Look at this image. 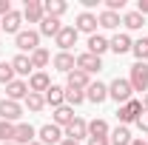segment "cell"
<instances>
[{
  "mask_svg": "<svg viewBox=\"0 0 148 145\" xmlns=\"http://www.w3.org/2000/svg\"><path fill=\"white\" fill-rule=\"evenodd\" d=\"M145 134H148V131H145ZM145 142H148V140H145Z\"/></svg>",
  "mask_w": 148,
  "mask_h": 145,
  "instance_id": "cell-46",
  "label": "cell"
},
{
  "mask_svg": "<svg viewBox=\"0 0 148 145\" xmlns=\"http://www.w3.org/2000/svg\"><path fill=\"white\" fill-rule=\"evenodd\" d=\"M29 97V83H23V80H14V83H9L6 85V100H26Z\"/></svg>",
  "mask_w": 148,
  "mask_h": 145,
  "instance_id": "cell-11",
  "label": "cell"
},
{
  "mask_svg": "<svg viewBox=\"0 0 148 145\" xmlns=\"http://www.w3.org/2000/svg\"><path fill=\"white\" fill-rule=\"evenodd\" d=\"M131 83L128 80H123V77H117V80H114V83H111L108 85V97L111 100H117V103H123V105H125V103H128L131 100Z\"/></svg>",
  "mask_w": 148,
  "mask_h": 145,
  "instance_id": "cell-1",
  "label": "cell"
},
{
  "mask_svg": "<svg viewBox=\"0 0 148 145\" xmlns=\"http://www.w3.org/2000/svg\"><path fill=\"white\" fill-rule=\"evenodd\" d=\"M103 51H108V40L100 37V34H91V37H88V54L100 57Z\"/></svg>",
  "mask_w": 148,
  "mask_h": 145,
  "instance_id": "cell-23",
  "label": "cell"
},
{
  "mask_svg": "<svg viewBox=\"0 0 148 145\" xmlns=\"http://www.w3.org/2000/svg\"><path fill=\"white\" fill-rule=\"evenodd\" d=\"M20 23H23V14H20V12H14V9H12V12H9L3 20H0L3 31H9V34H14V37L20 34Z\"/></svg>",
  "mask_w": 148,
  "mask_h": 145,
  "instance_id": "cell-12",
  "label": "cell"
},
{
  "mask_svg": "<svg viewBox=\"0 0 148 145\" xmlns=\"http://www.w3.org/2000/svg\"><path fill=\"white\" fill-rule=\"evenodd\" d=\"M131 37L128 34H117L114 40H108V49L114 51V54H125V51H131Z\"/></svg>",
  "mask_w": 148,
  "mask_h": 145,
  "instance_id": "cell-20",
  "label": "cell"
},
{
  "mask_svg": "<svg viewBox=\"0 0 148 145\" xmlns=\"http://www.w3.org/2000/svg\"><path fill=\"white\" fill-rule=\"evenodd\" d=\"M88 85H91V80H88V74H86V71L74 68V71L69 74V88H77V91H83V88H88Z\"/></svg>",
  "mask_w": 148,
  "mask_h": 145,
  "instance_id": "cell-21",
  "label": "cell"
},
{
  "mask_svg": "<svg viewBox=\"0 0 148 145\" xmlns=\"http://www.w3.org/2000/svg\"><path fill=\"white\" fill-rule=\"evenodd\" d=\"M26 105H29V111H43V105H46V97L43 94H34V91H29V97H26Z\"/></svg>",
  "mask_w": 148,
  "mask_h": 145,
  "instance_id": "cell-31",
  "label": "cell"
},
{
  "mask_svg": "<svg viewBox=\"0 0 148 145\" xmlns=\"http://www.w3.org/2000/svg\"><path fill=\"white\" fill-rule=\"evenodd\" d=\"M108 122L106 120H91L88 122V137H108Z\"/></svg>",
  "mask_w": 148,
  "mask_h": 145,
  "instance_id": "cell-28",
  "label": "cell"
},
{
  "mask_svg": "<svg viewBox=\"0 0 148 145\" xmlns=\"http://www.w3.org/2000/svg\"><path fill=\"white\" fill-rule=\"evenodd\" d=\"M23 117V108H20V103L14 100H0V120H6V122H14Z\"/></svg>",
  "mask_w": 148,
  "mask_h": 145,
  "instance_id": "cell-5",
  "label": "cell"
},
{
  "mask_svg": "<svg viewBox=\"0 0 148 145\" xmlns=\"http://www.w3.org/2000/svg\"><path fill=\"white\" fill-rule=\"evenodd\" d=\"M83 100H86V94H83V91H77V88H69L66 91V103H69V105H80V103H83Z\"/></svg>",
  "mask_w": 148,
  "mask_h": 145,
  "instance_id": "cell-35",
  "label": "cell"
},
{
  "mask_svg": "<svg viewBox=\"0 0 148 145\" xmlns=\"http://www.w3.org/2000/svg\"><path fill=\"white\" fill-rule=\"evenodd\" d=\"M86 100H91V103H97V105H100V103H106V100H108V85H106V83H100V80L91 83L88 91H86Z\"/></svg>",
  "mask_w": 148,
  "mask_h": 145,
  "instance_id": "cell-10",
  "label": "cell"
},
{
  "mask_svg": "<svg viewBox=\"0 0 148 145\" xmlns=\"http://www.w3.org/2000/svg\"><path fill=\"white\" fill-rule=\"evenodd\" d=\"M40 142H43V145L63 142V131H60L57 125H43V128H40Z\"/></svg>",
  "mask_w": 148,
  "mask_h": 145,
  "instance_id": "cell-16",
  "label": "cell"
},
{
  "mask_svg": "<svg viewBox=\"0 0 148 145\" xmlns=\"http://www.w3.org/2000/svg\"><path fill=\"white\" fill-rule=\"evenodd\" d=\"M134 91H145L148 88V66L145 63H134L131 66V77H128Z\"/></svg>",
  "mask_w": 148,
  "mask_h": 145,
  "instance_id": "cell-2",
  "label": "cell"
},
{
  "mask_svg": "<svg viewBox=\"0 0 148 145\" xmlns=\"http://www.w3.org/2000/svg\"><path fill=\"white\" fill-rule=\"evenodd\" d=\"M49 88H51V80H49L46 71H34L32 77H29V91L40 94V91H49Z\"/></svg>",
  "mask_w": 148,
  "mask_h": 145,
  "instance_id": "cell-13",
  "label": "cell"
},
{
  "mask_svg": "<svg viewBox=\"0 0 148 145\" xmlns=\"http://www.w3.org/2000/svg\"><path fill=\"white\" fill-rule=\"evenodd\" d=\"M117 9H125V0H106V12H117Z\"/></svg>",
  "mask_w": 148,
  "mask_h": 145,
  "instance_id": "cell-36",
  "label": "cell"
},
{
  "mask_svg": "<svg viewBox=\"0 0 148 145\" xmlns=\"http://www.w3.org/2000/svg\"><path fill=\"white\" fill-rule=\"evenodd\" d=\"M0 83H14V68H12V63H0Z\"/></svg>",
  "mask_w": 148,
  "mask_h": 145,
  "instance_id": "cell-34",
  "label": "cell"
},
{
  "mask_svg": "<svg viewBox=\"0 0 148 145\" xmlns=\"http://www.w3.org/2000/svg\"><path fill=\"white\" fill-rule=\"evenodd\" d=\"M140 114H143V100H128L123 108L117 111L120 122H140Z\"/></svg>",
  "mask_w": 148,
  "mask_h": 145,
  "instance_id": "cell-3",
  "label": "cell"
},
{
  "mask_svg": "<svg viewBox=\"0 0 148 145\" xmlns=\"http://www.w3.org/2000/svg\"><path fill=\"white\" fill-rule=\"evenodd\" d=\"M23 17L29 20V23H40V20L46 17V12H43V3H40V0H26Z\"/></svg>",
  "mask_w": 148,
  "mask_h": 145,
  "instance_id": "cell-9",
  "label": "cell"
},
{
  "mask_svg": "<svg viewBox=\"0 0 148 145\" xmlns=\"http://www.w3.org/2000/svg\"><path fill=\"white\" fill-rule=\"evenodd\" d=\"M14 43H17L20 51H37L40 49V31H20L17 37H14Z\"/></svg>",
  "mask_w": 148,
  "mask_h": 145,
  "instance_id": "cell-4",
  "label": "cell"
},
{
  "mask_svg": "<svg viewBox=\"0 0 148 145\" xmlns=\"http://www.w3.org/2000/svg\"><path fill=\"white\" fill-rule=\"evenodd\" d=\"M143 111H148V97H145V100H143Z\"/></svg>",
  "mask_w": 148,
  "mask_h": 145,
  "instance_id": "cell-42",
  "label": "cell"
},
{
  "mask_svg": "<svg viewBox=\"0 0 148 145\" xmlns=\"http://www.w3.org/2000/svg\"><path fill=\"white\" fill-rule=\"evenodd\" d=\"M74 66H77V57H71L69 51H60V54L54 57V68H57V71H63V74H71Z\"/></svg>",
  "mask_w": 148,
  "mask_h": 145,
  "instance_id": "cell-18",
  "label": "cell"
},
{
  "mask_svg": "<svg viewBox=\"0 0 148 145\" xmlns=\"http://www.w3.org/2000/svg\"><path fill=\"white\" fill-rule=\"evenodd\" d=\"M32 68H46L49 66V60H51V54L46 51V49H37V51H32Z\"/></svg>",
  "mask_w": 148,
  "mask_h": 145,
  "instance_id": "cell-27",
  "label": "cell"
},
{
  "mask_svg": "<svg viewBox=\"0 0 148 145\" xmlns=\"http://www.w3.org/2000/svg\"><path fill=\"white\" fill-rule=\"evenodd\" d=\"M83 137H88V122H86V120H80V117H74V122L66 128V140L80 142Z\"/></svg>",
  "mask_w": 148,
  "mask_h": 145,
  "instance_id": "cell-6",
  "label": "cell"
},
{
  "mask_svg": "<svg viewBox=\"0 0 148 145\" xmlns=\"http://www.w3.org/2000/svg\"><path fill=\"white\" fill-rule=\"evenodd\" d=\"M88 145H111L108 137H88Z\"/></svg>",
  "mask_w": 148,
  "mask_h": 145,
  "instance_id": "cell-37",
  "label": "cell"
},
{
  "mask_svg": "<svg viewBox=\"0 0 148 145\" xmlns=\"http://www.w3.org/2000/svg\"><path fill=\"white\" fill-rule=\"evenodd\" d=\"M77 34H80V31H77L74 26H63V29H60V34H57L54 40H57V46H60L63 51H69L74 43H77Z\"/></svg>",
  "mask_w": 148,
  "mask_h": 145,
  "instance_id": "cell-7",
  "label": "cell"
},
{
  "mask_svg": "<svg viewBox=\"0 0 148 145\" xmlns=\"http://www.w3.org/2000/svg\"><path fill=\"white\" fill-rule=\"evenodd\" d=\"M74 29H77V31H88V34H94V29H97V14H91V12H80Z\"/></svg>",
  "mask_w": 148,
  "mask_h": 145,
  "instance_id": "cell-15",
  "label": "cell"
},
{
  "mask_svg": "<svg viewBox=\"0 0 148 145\" xmlns=\"http://www.w3.org/2000/svg\"><path fill=\"white\" fill-rule=\"evenodd\" d=\"M74 122V108L71 105H60V108H54V125L60 128V125H71Z\"/></svg>",
  "mask_w": 148,
  "mask_h": 145,
  "instance_id": "cell-19",
  "label": "cell"
},
{
  "mask_svg": "<svg viewBox=\"0 0 148 145\" xmlns=\"http://www.w3.org/2000/svg\"><path fill=\"white\" fill-rule=\"evenodd\" d=\"M9 12H12V3H9V0H0V14H3V17H6V14H9Z\"/></svg>",
  "mask_w": 148,
  "mask_h": 145,
  "instance_id": "cell-38",
  "label": "cell"
},
{
  "mask_svg": "<svg viewBox=\"0 0 148 145\" xmlns=\"http://www.w3.org/2000/svg\"><path fill=\"white\" fill-rule=\"evenodd\" d=\"M60 145H80V142H74V140H63Z\"/></svg>",
  "mask_w": 148,
  "mask_h": 145,
  "instance_id": "cell-41",
  "label": "cell"
},
{
  "mask_svg": "<svg viewBox=\"0 0 148 145\" xmlns=\"http://www.w3.org/2000/svg\"><path fill=\"white\" fill-rule=\"evenodd\" d=\"M29 145H43V142H37V140H34V142H29Z\"/></svg>",
  "mask_w": 148,
  "mask_h": 145,
  "instance_id": "cell-44",
  "label": "cell"
},
{
  "mask_svg": "<svg viewBox=\"0 0 148 145\" xmlns=\"http://www.w3.org/2000/svg\"><path fill=\"white\" fill-rule=\"evenodd\" d=\"M137 12L145 17V14H148V0H140V3H137Z\"/></svg>",
  "mask_w": 148,
  "mask_h": 145,
  "instance_id": "cell-39",
  "label": "cell"
},
{
  "mask_svg": "<svg viewBox=\"0 0 148 145\" xmlns=\"http://www.w3.org/2000/svg\"><path fill=\"white\" fill-rule=\"evenodd\" d=\"M34 128L29 125V122H20V125H14V142L17 145H29V142H34Z\"/></svg>",
  "mask_w": 148,
  "mask_h": 145,
  "instance_id": "cell-14",
  "label": "cell"
},
{
  "mask_svg": "<svg viewBox=\"0 0 148 145\" xmlns=\"http://www.w3.org/2000/svg\"><path fill=\"white\" fill-rule=\"evenodd\" d=\"M97 23H100L103 29H117V26H120V14H117V12H106V9H103V12H100V17H97Z\"/></svg>",
  "mask_w": 148,
  "mask_h": 145,
  "instance_id": "cell-26",
  "label": "cell"
},
{
  "mask_svg": "<svg viewBox=\"0 0 148 145\" xmlns=\"http://www.w3.org/2000/svg\"><path fill=\"white\" fill-rule=\"evenodd\" d=\"M46 103H49V105H54V108H60V105L66 103V91L60 88V85H51V88L46 91Z\"/></svg>",
  "mask_w": 148,
  "mask_h": 145,
  "instance_id": "cell-25",
  "label": "cell"
},
{
  "mask_svg": "<svg viewBox=\"0 0 148 145\" xmlns=\"http://www.w3.org/2000/svg\"><path fill=\"white\" fill-rule=\"evenodd\" d=\"M60 29H63L60 17H49V14H46V17L40 20V34H46V37H57Z\"/></svg>",
  "mask_w": 148,
  "mask_h": 145,
  "instance_id": "cell-17",
  "label": "cell"
},
{
  "mask_svg": "<svg viewBox=\"0 0 148 145\" xmlns=\"http://www.w3.org/2000/svg\"><path fill=\"white\" fill-rule=\"evenodd\" d=\"M0 142H14V122L0 120Z\"/></svg>",
  "mask_w": 148,
  "mask_h": 145,
  "instance_id": "cell-32",
  "label": "cell"
},
{
  "mask_svg": "<svg viewBox=\"0 0 148 145\" xmlns=\"http://www.w3.org/2000/svg\"><path fill=\"white\" fill-rule=\"evenodd\" d=\"M12 68H14V74H29L32 71V60L26 54H17L14 60H12Z\"/></svg>",
  "mask_w": 148,
  "mask_h": 145,
  "instance_id": "cell-30",
  "label": "cell"
},
{
  "mask_svg": "<svg viewBox=\"0 0 148 145\" xmlns=\"http://www.w3.org/2000/svg\"><path fill=\"white\" fill-rule=\"evenodd\" d=\"M131 145H148L145 140H131Z\"/></svg>",
  "mask_w": 148,
  "mask_h": 145,
  "instance_id": "cell-40",
  "label": "cell"
},
{
  "mask_svg": "<svg viewBox=\"0 0 148 145\" xmlns=\"http://www.w3.org/2000/svg\"><path fill=\"white\" fill-rule=\"evenodd\" d=\"M123 23H125L128 29H143V23H145V17H143L140 12H128V14L123 17Z\"/></svg>",
  "mask_w": 148,
  "mask_h": 145,
  "instance_id": "cell-33",
  "label": "cell"
},
{
  "mask_svg": "<svg viewBox=\"0 0 148 145\" xmlns=\"http://www.w3.org/2000/svg\"><path fill=\"white\" fill-rule=\"evenodd\" d=\"M131 51H134V57H137L140 63H145L148 60V37H140V40L131 46Z\"/></svg>",
  "mask_w": 148,
  "mask_h": 145,
  "instance_id": "cell-29",
  "label": "cell"
},
{
  "mask_svg": "<svg viewBox=\"0 0 148 145\" xmlns=\"http://www.w3.org/2000/svg\"><path fill=\"white\" fill-rule=\"evenodd\" d=\"M0 31H3V26H0Z\"/></svg>",
  "mask_w": 148,
  "mask_h": 145,
  "instance_id": "cell-45",
  "label": "cell"
},
{
  "mask_svg": "<svg viewBox=\"0 0 148 145\" xmlns=\"http://www.w3.org/2000/svg\"><path fill=\"white\" fill-rule=\"evenodd\" d=\"M111 145H131V131L125 125H117L114 131H111Z\"/></svg>",
  "mask_w": 148,
  "mask_h": 145,
  "instance_id": "cell-24",
  "label": "cell"
},
{
  "mask_svg": "<svg viewBox=\"0 0 148 145\" xmlns=\"http://www.w3.org/2000/svg\"><path fill=\"white\" fill-rule=\"evenodd\" d=\"M0 145H17V142H0Z\"/></svg>",
  "mask_w": 148,
  "mask_h": 145,
  "instance_id": "cell-43",
  "label": "cell"
},
{
  "mask_svg": "<svg viewBox=\"0 0 148 145\" xmlns=\"http://www.w3.org/2000/svg\"><path fill=\"white\" fill-rule=\"evenodd\" d=\"M66 9H69L66 0H46V3H43V12H46L49 17H60V14H66Z\"/></svg>",
  "mask_w": 148,
  "mask_h": 145,
  "instance_id": "cell-22",
  "label": "cell"
},
{
  "mask_svg": "<svg viewBox=\"0 0 148 145\" xmlns=\"http://www.w3.org/2000/svg\"><path fill=\"white\" fill-rule=\"evenodd\" d=\"M77 68H80V71H86V74H91V71H100V68H103V60L86 51V54H80V57H77Z\"/></svg>",
  "mask_w": 148,
  "mask_h": 145,
  "instance_id": "cell-8",
  "label": "cell"
}]
</instances>
